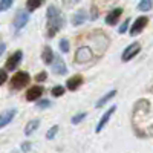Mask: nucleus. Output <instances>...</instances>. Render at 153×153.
Segmentation results:
<instances>
[{"mask_svg": "<svg viewBox=\"0 0 153 153\" xmlns=\"http://www.w3.org/2000/svg\"><path fill=\"white\" fill-rule=\"evenodd\" d=\"M60 49H61V52H68L69 51V42L66 40V38H63V40L60 42Z\"/></svg>", "mask_w": 153, "mask_h": 153, "instance_id": "5701e85b", "label": "nucleus"}, {"mask_svg": "<svg viewBox=\"0 0 153 153\" xmlns=\"http://www.w3.org/2000/svg\"><path fill=\"white\" fill-rule=\"evenodd\" d=\"M94 60V51L89 46H80L78 51L75 54V63H80V65H87Z\"/></svg>", "mask_w": 153, "mask_h": 153, "instance_id": "7ed1b4c3", "label": "nucleus"}, {"mask_svg": "<svg viewBox=\"0 0 153 153\" xmlns=\"http://www.w3.org/2000/svg\"><path fill=\"white\" fill-rule=\"evenodd\" d=\"M115 110H117V107H115V106H113V107H110V109H109V110H107V112H106V113L103 115V118H101V120H100V123H98V126H97V129H95V130H97L98 133H100L101 130H103V129H104V126L107 124V121H109V118L112 117V113H113Z\"/></svg>", "mask_w": 153, "mask_h": 153, "instance_id": "9b49d317", "label": "nucleus"}, {"mask_svg": "<svg viewBox=\"0 0 153 153\" xmlns=\"http://www.w3.org/2000/svg\"><path fill=\"white\" fill-rule=\"evenodd\" d=\"M52 97H61L63 94H65V87H61V86H55L54 89H52Z\"/></svg>", "mask_w": 153, "mask_h": 153, "instance_id": "412c9836", "label": "nucleus"}, {"mask_svg": "<svg viewBox=\"0 0 153 153\" xmlns=\"http://www.w3.org/2000/svg\"><path fill=\"white\" fill-rule=\"evenodd\" d=\"M52 71H54V74H57V75H65L66 74V65H65V61L61 60V57L60 55H55L54 54V57H52Z\"/></svg>", "mask_w": 153, "mask_h": 153, "instance_id": "39448f33", "label": "nucleus"}, {"mask_svg": "<svg viewBox=\"0 0 153 153\" xmlns=\"http://www.w3.org/2000/svg\"><path fill=\"white\" fill-rule=\"evenodd\" d=\"M121 14H123V9H121V8L112 9L109 14H107V17H106V23H107V25H117V22L120 20Z\"/></svg>", "mask_w": 153, "mask_h": 153, "instance_id": "9d476101", "label": "nucleus"}, {"mask_svg": "<svg viewBox=\"0 0 153 153\" xmlns=\"http://www.w3.org/2000/svg\"><path fill=\"white\" fill-rule=\"evenodd\" d=\"M138 9L139 11H150L152 9V0H141L138 3Z\"/></svg>", "mask_w": 153, "mask_h": 153, "instance_id": "aec40b11", "label": "nucleus"}, {"mask_svg": "<svg viewBox=\"0 0 153 153\" xmlns=\"http://www.w3.org/2000/svg\"><path fill=\"white\" fill-rule=\"evenodd\" d=\"M22 51H17V52H14L6 61V69L8 71H16L20 65V61H22Z\"/></svg>", "mask_w": 153, "mask_h": 153, "instance_id": "0eeeda50", "label": "nucleus"}, {"mask_svg": "<svg viewBox=\"0 0 153 153\" xmlns=\"http://www.w3.org/2000/svg\"><path fill=\"white\" fill-rule=\"evenodd\" d=\"M147 25H149V17H139V19H136V22L133 23V26L130 29V35H138L147 26Z\"/></svg>", "mask_w": 153, "mask_h": 153, "instance_id": "6e6552de", "label": "nucleus"}, {"mask_svg": "<svg viewBox=\"0 0 153 153\" xmlns=\"http://www.w3.org/2000/svg\"><path fill=\"white\" fill-rule=\"evenodd\" d=\"M29 75L26 72H17L11 80V89H23L29 84Z\"/></svg>", "mask_w": 153, "mask_h": 153, "instance_id": "20e7f679", "label": "nucleus"}, {"mask_svg": "<svg viewBox=\"0 0 153 153\" xmlns=\"http://www.w3.org/2000/svg\"><path fill=\"white\" fill-rule=\"evenodd\" d=\"M5 48H6V46H5V43H0V55L3 54V51H5Z\"/></svg>", "mask_w": 153, "mask_h": 153, "instance_id": "7c9ffc66", "label": "nucleus"}, {"mask_svg": "<svg viewBox=\"0 0 153 153\" xmlns=\"http://www.w3.org/2000/svg\"><path fill=\"white\" fill-rule=\"evenodd\" d=\"M139 51H141V45L139 43H132V45H129L126 49H124V52H123V61H129L130 58H133Z\"/></svg>", "mask_w": 153, "mask_h": 153, "instance_id": "423d86ee", "label": "nucleus"}, {"mask_svg": "<svg viewBox=\"0 0 153 153\" xmlns=\"http://www.w3.org/2000/svg\"><path fill=\"white\" fill-rule=\"evenodd\" d=\"M84 117H86V113H84V112H81V113H78V115H75V117L72 118V123H74V124H78L80 121L84 120Z\"/></svg>", "mask_w": 153, "mask_h": 153, "instance_id": "b1692460", "label": "nucleus"}, {"mask_svg": "<svg viewBox=\"0 0 153 153\" xmlns=\"http://www.w3.org/2000/svg\"><path fill=\"white\" fill-rule=\"evenodd\" d=\"M84 20H86V12L81 9V11H78V12H76V14L74 16L72 23L75 25V26H80V25H83V23H84Z\"/></svg>", "mask_w": 153, "mask_h": 153, "instance_id": "f3484780", "label": "nucleus"}, {"mask_svg": "<svg viewBox=\"0 0 153 153\" xmlns=\"http://www.w3.org/2000/svg\"><path fill=\"white\" fill-rule=\"evenodd\" d=\"M52 57H54L52 49H51L49 46H45V48H43V52H42V58H43V61L46 63V65H51V61H52Z\"/></svg>", "mask_w": 153, "mask_h": 153, "instance_id": "2eb2a0df", "label": "nucleus"}, {"mask_svg": "<svg viewBox=\"0 0 153 153\" xmlns=\"http://www.w3.org/2000/svg\"><path fill=\"white\" fill-rule=\"evenodd\" d=\"M129 22H130V20L127 19V20H126V22L121 25V28H120V32H121V34H124V32L127 31V28H129Z\"/></svg>", "mask_w": 153, "mask_h": 153, "instance_id": "bb28decb", "label": "nucleus"}, {"mask_svg": "<svg viewBox=\"0 0 153 153\" xmlns=\"http://www.w3.org/2000/svg\"><path fill=\"white\" fill-rule=\"evenodd\" d=\"M12 5V0H0V11H6Z\"/></svg>", "mask_w": 153, "mask_h": 153, "instance_id": "4be33fe9", "label": "nucleus"}, {"mask_svg": "<svg viewBox=\"0 0 153 153\" xmlns=\"http://www.w3.org/2000/svg\"><path fill=\"white\" fill-rule=\"evenodd\" d=\"M28 20H29V16H28V12H25V11H19L17 12V16H16V20H14V28L19 31V29H22L25 25L28 23Z\"/></svg>", "mask_w": 153, "mask_h": 153, "instance_id": "1a4fd4ad", "label": "nucleus"}, {"mask_svg": "<svg viewBox=\"0 0 153 153\" xmlns=\"http://www.w3.org/2000/svg\"><path fill=\"white\" fill-rule=\"evenodd\" d=\"M38 124H40V123H38V120H32L31 123H28L26 129H25V133H26V135H31V133L37 129V127H38Z\"/></svg>", "mask_w": 153, "mask_h": 153, "instance_id": "6ab92c4d", "label": "nucleus"}, {"mask_svg": "<svg viewBox=\"0 0 153 153\" xmlns=\"http://www.w3.org/2000/svg\"><path fill=\"white\" fill-rule=\"evenodd\" d=\"M6 80H8V76H6V71H0V86H2Z\"/></svg>", "mask_w": 153, "mask_h": 153, "instance_id": "cd10ccee", "label": "nucleus"}, {"mask_svg": "<svg viewBox=\"0 0 153 153\" xmlns=\"http://www.w3.org/2000/svg\"><path fill=\"white\" fill-rule=\"evenodd\" d=\"M132 126L138 136L150 138L153 135V113L149 100H139L133 106Z\"/></svg>", "mask_w": 153, "mask_h": 153, "instance_id": "f257e3e1", "label": "nucleus"}, {"mask_svg": "<svg viewBox=\"0 0 153 153\" xmlns=\"http://www.w3.org/2000/svg\"><path fill=\"white\" fill-rule=\"evenodd\" d=\"M14 115H16V110H6L3 113H0V129L2 127H5L8 123H11V120L14 118Z\"/></svg>", "mask_w": 153, "mask_h": 153, "instance_id": "ddd939ff", "label": "nucleus"}, {"mask_svg": "<svg viewBox=\"0 0 153 153\" xmlns=\"http://www.w3.org/2000/svg\"><path fill=\"white\" fill-rule=\"evenodd\" d=\"M43 2H45V0H28V2H26L28 11H35L38 6H42Z\"/></svg>", "mask_w": 153, "mask_h": 153, "instance_id": "a211bd4d", "label": "nucleus"}, {"mask_svg": "<svg viewBox=\"0 0 153 153\" xmlns=\"http://www.w3.org/2000/svg\"><path fill=\"white\" fill-rule=\"evenodd\" d=\"M57 132H58V127H57V126L51 127V130H49V132H48V135H46V136H48V139H52V138L57 135Z\"/></svg>", "mask_w": 153, "mask_h": 153, "instance_id": "a878e982", "label": "nucleus"}, {"mask_svg": "<svg viewBox=\"0 0 153 153\" xmlns=\"http://www.w3.org/2000/svg\"><path fill=\"white\" fill-rule=\"evenodd\" d=\"M46 78H48V74L45 71L35 75V81H38V83H40V81H46Z\"/></svg>", "mask_w": 153, "mask_h": 153, "instance_id": "393cba45", "label": "nucleus"}, {"mask_svg": "<svg viewBox=\"0 0 153 153\" xmlns=\"http://www.w3.org/2000/svg\"><path fill=\"white\" fill-rule=\"evenodd\" d=\"M63 26V16L55 6L48 8V37H54Z\"/></svg>", "mask_w": 153, "mask_h": 153, "instance_id": "f03ea898", "label": "nucleus"}, {"mask_svg": "<svg viewBox=\"0 0 153 153\" xmlns=\"http://www.w3.org/2000/svg\"><path fill=\"white\" fill-rule=\"evenodd\" d=\"M81 83H83V78L80 75H75V76L68 80V89L69 91H75V89H78L81 86Z\"/></svg>", "mask_w": 153, "mask_h": 153, "instance_id": "4468645a", "label": "nucleus"}, {"mask_svg": "<svg viewBox=\"0 0 153 153\" xmlns=\"http://www.w3.org/2000/svg\"><path fill=\"white\" fill-rule=\"evenodd\" d=\"M76 2H78V0H63V3H65L68 8H71L72 5H75Z\"/></svg>", "mask_w": 153, "mask_h": 153, "instance_id": "c756f323", "label": "nucleus"}, {"mask_svg": "<svg viewBox=\"0 0 153 153\" xmlns=\"http://www.w3.org/2000/svg\"><path fill=\"white\" fill-rule=\"evenodd\" d=\"M49 101L48 100H43V101H40V103H38V107H40V109H43V107H49Z\"/></svg>", "mask_w": 153, "mask_h": 153, "instance_id": "c85d7f7f", "label": "nucleus"}, {"mask_svg": "<svg viewBox=\"0 0 153 153\" xmlns=\"http://www.w3.org/2000/svg\"><path fill=\"white\" fill-rule=\"evenodd\" d=\"M42 94H43V87L34 86V87H31L29 91L26 92V100H28V101H34V100H37V98H40Z\"/></svg>", "mask_w": 153, "mask_h": 153, "instance_id": "f8f14e48", "label": "nucleus"}, {"mask_svg": "<svg viewBox=\"0 0 153 153\" xmlns=\"http://www.w3.org/2000/svg\"><path fill=\"white\" fill-rule=\"evenodd\" d=\"M115 94H117V91H110V92H107L104 97H101V98L97 101V104H95V106H97V107H103L109 100H112V98L115 97Z\"/></svg>", "mask_w": 153, "mask_h": 153, "instance_id": "dca6fc26", "label": "nucleus"}]
</instances>
